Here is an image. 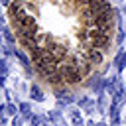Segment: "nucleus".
Here are the masks:
<instances>
[{
	"mask_svg": "<svg viewBox=\"0 0 126 126\" xmlns=\"http://www.w3.org/2000/svg\"><path fill=\"white\" fill-rule=\"evenodd\" d=\"M94 22H96V26H100V24H114V8L108 6V8L100 10L98 14H94Z\"/></svg>",
	"mask_w": 126,
	"mask_h": 126,
	"instance_id": "obj_1",
	"label": "nucleus"
},
{
	"mask_svg": "<svg viewBox=\"0 0 126 126\" xmlns=\"http://www.w3.org/2000/svg\"><path fill=\"white\" fill-rule=\"evenodd\" d=\"M83 55H85L93 65H100L102 59H104L102 51H100V49H94V47H91V49H83Z\"/></svg>",
	"mask_w": 126,
	"mask_h": 126,
	"instance_id": "obj_2",
	"label": "nucleus"
}]
</instances>
